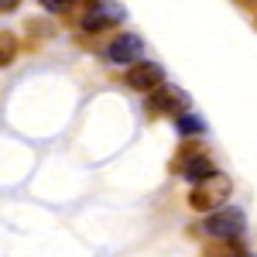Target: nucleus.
I'll return each instance as SVG.
<instances>
[{"label":"nucleus","mask_w":257,"mask_h":257,"mask_svg":"<svg viewBox=\"0 0 257 257\" xmlns=\"http://www.w3.org/2000/svg\"><path fill=\"white\" fill-rule=\"evenodd\" d=\"M230 196H233V182L216 172V175H209V178H202V182L192 185V192H189V206H192L196 213H216Z\"/></svg>","instance_id":"nucleus-1"},{"label":"nucleus","mask_w":257,"mask_h":257,"mask_svg":"<svg viewBox=\"0 0 257 257\" xmlns=\"http://www.w3.org/2000/svg\"><path fill=\"white\" fill-rule=\"evenodd\" d=\"M199 230L209 240H237L247 230V216H243V209H237V206H219L216 213H209V216L202 219Z\"/></svg>","instance_id":"nucleus-2"},{"label":"nucleus","mask_w":257,"mask_h":257,"mask_svg":"<svg viewBox=\"0 0 257 257\" xmlns=\"http://www.w3.org/2000/svg\"><path fill=\"white\" fill-rule=\"evenodd\" d=\"M189 106H192V99L185 89H178V86H158L155 93H148V113L151 117H182V113H189Z\"/></svg>","instance_id":"nucleus-3"},{"label":"nucleus","mask_w":257,"mask_h":257,"mask_svg":"<svg viewBox=\"0 0 257 257\" xmlns=\"http://www.w3.org/2000/svg\"><path fill=\"white\" fill-rule=\"evenodd\" d=\"M103 55L110 62H117V65H134L144 55V41L138 35H131V31H123V35H117V38H110L103 45Z\"/></svg>","instance_id":"nucleus-4"},{"label":"nucleus","mask_w":257,"mask_h":257,"mask_svg":"<svg viewBox=\"0 0 257 257\" xmlns=\"http://www.w3.org/2000/svg\"><path fill=\"white\" fill-rule=\"evenodd\" d=\"M123 82L131 89H138V93H155L158 86H165V69H161L158 62H134L127 69Z\"/></svg>","instance_id":"nucleus-5"},{"label":"nucleus","mask_w":257,"mask_h":257,"mask_svg":"<svg viewBox=\"0 0 257 257\" xmlns=\"http://www.w3.org/2000/svg\"><path fill=\"white\" fill-rule=\"evenodd\" d=\"M120 21H123V7H117V4H96V7L79 21V28L86 35H99V31L117 28Z\"/></svg>","instance_id":"nucleus-6"},{"label":"nucleus","mask_w":257,"mask_h":257,"mask_svg":"<svg viewBox=\"0 0 257 257\" xmlns=\"http://www.w3.org/2000/svg\"><path fill=\"white\" fill-rule=\"evenodd\" d=\"M202 257H250L247 254V247H243V240H209L206 247H202Z\"/></svg>","instance_id":"nucleus-7"},{"label":"nucleus","mask_w":257,"mask_h":257,"mask_svg":"<svg viewBox=\"0 0 257 257\" xmlns=\"http://www.w3.org/2000/svg\"><path fill=\"white\" fill-rule=\"evenodd\" d=\"M175 131L182 138H202L206 134V120L199 113H182V117H175Z\"/></svg>","instance_id":"nucleus-8"},{"label":"nucleus","mask_w":257,"mask_h":257,"mask_svg":"<svg viewBox=\"0 0 257 257\" xmlns=\"http://www.w3.org/2000/svg\"><path fill=\"white\" fill-rule=\"evenodd\" d=\"M209 175H216V165H213V158H206V155H202V158H196L189 168H185V172H182V178H185V182H192V185H196V182H202V178H209Z\"/></svg>","instance_id":"nucleus-9"},{"label":"nucleus","mask_w":257,"mask_h":257,"mask_svg":"<svg viewBox=\"0 0 257 257\" xmlns=\"http://www.w3.org/2000/svg\"><path fill=\"white\" fill-rule=\"evenodd\" d=\"M202 155H206V151H202L199 144H182V148L175 151V161H172V172H175V175H182V172H185V168H189V165H192L196 158H202Z\"/></svg>","instance_id":"nucleus-10"},{"label":"nucleus","mask_w":257,"mask_h":257,"mask_svg":"<svg viewBox=\"0 0 257 257\" xmlns=\"http://www.w3.org/2000/svg\"><path fill=\"white\" fill-rule=\"evenodd\" d=\"M18 52H21L18 35H11V31H0V69H4V65H11V62L18 59Z\"/></svg>","instance_id":"nucleus-11"},{"label":"nucleus","mask_w":257,"mask_h":257,"mask_svg":"<svg viewBox=\"0 0 257 257\" xmlns=\"http://www.w3.org/2000/svg\"><path fill=\"white\" fill-rule=\"evenodd\" d=\"M38 4L45 7V11H52V14H62V18H65V14L72 11L76 0H38Z\"/></svg>","instance_id":"nucleus-12"},{"label":"nucleus","mask_w":257,"mask_h":257,"mask_svg":"<svg viewBox=\"0 0 257 257\" xmlns=\"http://www.w3.org/2000/svg\"><path fill=\"white\" fill-rule=\"evenodd\" d=\"M18 7H21V0H0V14H11Z\"/></svg>","instance_id":"nucleus-13"}]
</instances>
